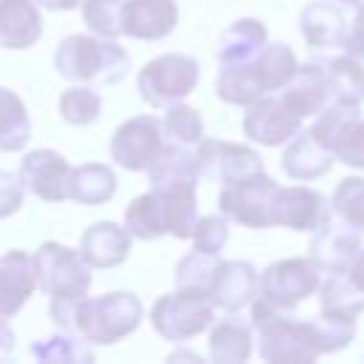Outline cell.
Instances as JSON below:
<instances>
[{"label": "cell", "instance_id": "4fadbf2b", "mask_svg": "<svg viewBox=\"0 0 364 364\" xmlns=\"http://www.w3.org/2000/svg\"><path fill=\"white\" fill-rule=\"evenodd\" d=\"M196 165L199 176H208L213 182H236L247 173L264 171V159L256 148L228 139H199L196 142Z\"/></svg>", "mask_w": 364, "mask_h": 364}, {"label": "cell", "instance_id": "b9f144b4", "mask_svg": "<svg viewBox=\"0 0 364 364\" xmlns=\"http://www.w3.org/2000/svg\"><path fill=\"white\" fill-rule=\"evenodd\" d=\"M34 3L48 11H71V9H80L82 0H34Z\"/></svg>", "mask_w": 364, "mask_h": 364}, {"label": "cell", "instance_id": "52a82bcc", "mask_svg": "<svg viewBox=\"0 0 364 364\" xmlns=\"http://www.w3.org/2000/svg\"><path fill=\"white\" fill-rule=\"evenodd\" d=\"M199 63L188 54H159L136 74V91L151 108H165L185 100L199 82Z\"/></svg>", "mask_w": 364, "mask_h": 364}, {"label": "cell", "instance_id": "8fae6325", "mask_svg": "<svg viewBox=\"0 0 364 364\" xmlns=\"http://www.w3.org/2000/svg\"><path fill=\"white\" fill-rule=\"evenodd\" d=\"M168 134L162 119L154 114H139L125 119L111 136V159L125 171H148L162 154Z\"/></svg>", "mask_w": 364, "mask_h": 364}, {"label": "cell", "instance_id": "f35d334b", "mask_svg": "<svg viewBox=\"0 0 364 364\" xmlns=\"http://www.w3.org/2000/svg\"><path fill=\"white\" fill-rule=\"evenodd\" d=\"M23 193H26V188H23L20 176L11 171H0V219H9L11 213L20 210Z\"/></svg>", "mask_w": 364, "mask_h": 364}, {"label": "cell", "instance_id": "8992f818", "mask_svg": "<svg viewBox=\"0 0 364 364\" xmlns=\"http://www.w3.org/2000/svg\"><path fill=\"white\" fill-rule=\"evenodd\" d=\"M142 313V301L128 290H111L97 299L85 296L74 310L71 330H77L88 344H117L139 327Z\"/></svg>", "mask_w": 364, "mask_h": 364}, {"label": "cell", "instance_id": "e0dca14e", "mask_svg": "<svg viewBox=\"0 0 364 364\" xmlns=\"http://www.w3.org/2000/svg\"><path fill=\"white\" fill-rule=\"evenodd\" d=\"M68 159L51 148L28 151L20 162V182L28 193L43 202H63L65 199V179H68Z\"/></svg>", "mask_w": 364, "mask_h": 364}, {"label": "cell", "instance_id": "8d00e7d4", "mask_svg": "<svg viewBox=\"0 0 364 364\" xmlns=\"http://www.w3.org/2000/svg\"><path fill=\"white\" fill-rule=\"evenodd\" d=\"M119 3L122 0H82L80 11H82V20H85L88 31L97 34V37L117 40L122 34V28H119Z\"/></svg>", "mask_w": 364, "mask_h": 364}, {"label": "cell", "instance_id": "cb8c5ba5", "mask_svg": "<svg viewBox=\"0 0 364 364\" xmlns=\"http://www.w3.org/2000/svg\"><path fill=\"white\" fill-rule=\"evenodd\" d=\"M333 168V154L313 136L310 128H301L293 139L284 142L282 171L296 182H310L324 176Z\"/></svg>", "mask_w": 364, "mask_h": 364}, {"label": "cell", "instance_id": "83f0119b", "mask_svg": "<svg viewBox=\"0 0 364 364\" xmlns=\"http://www.w3.org/2000/svg\"><path fill=\"white\" fill-rule=\"evenodd\" d=\"M267 43V28L262 20L256 17H242L236 23H230L216 46V60L219 65H236V63H247L259 54V48Z\"/></svg>", "mask_w": 364, "mask_h": 364}, {"label": "cell", "instance_id": "ac0fdd59", "mask_svg": "<svg viewBox=\"0 0 364 364\" xmlns=\"http://www.w3.org/2000/svg\"><path fill=\"white\" fill-rule=\"evenodd\" d=\"M179 23L173 0H122L119 28L134 40H165Z\"/></svg>", "mask_w": 364, "mask_h": 364}, {"label": "cell", "instance_id": "f1b7e54d", "mask_svg": "<svg viewBox=\"0 0 364 364\" xmlns=\"http://www.w3.org/2000/svg\"><path fill=\"white\" fill-rule=\"evenodd\" d=\"M324 80H327V94L333 105L344 108H361L364 102V65L361 60L341 54L324 63Z\"/></svg>", "mask_w": 364, "mask_h": 364}, {"label": "cell", "instance_id": "1f68e13d", "mask_svg": "<svg viewBox=\"0 0 364 364\" xmlns=\"http://www.w3.org/2000/svg\"><path fill=\"white\" fill-rule=\"evenodd\" d=\"M28 353L46 364H88V361H94L91 344L82 336H68V333L37 338L28 344Z\"/></svg>", "mask_w": 364, "mask_h": 364}, {"label": "cell", "instance_id": "7402d4cb", "mask_svg": "<svg viewBox=\"0 0 364 364\" xmlns=\"http://www.w3.org/2000/svg\"><path fill=\"white\" fill-rule=\"evenodd\" d=\"M131 253V233L125 225H117L111 219H100L80 236V256L88 267H117Z\"/></svg>", "mask_w": 364, "mask_h": 364}, {"label": "cell", "instance_id": "ffe728a7", "mask_svg": "<svg viewBox=\"0 0 364 364\" xmlns=\"http://www.w3.org/2000/svg\"><path fill=\"white\" fill-rule=\"evenodd\" d=\"M37 276L31 253L26 250H6L0 256V321H9L20 313V307L34 296Z\"/></svg>", "mask_w": 364, "mask_h": 364}, {"label": "cell", "instance_id": "2e32d148", "mask_svg": "<svg viewBox=\"0 0 364 364\" xmlns=\"http://www.w3.org/2000/svg\"><path fill=\"white\" fill-rule=\"evenodd\" d=\"M256 293H259V273L250 262L219 259L210 287H208V299L213 301V307L225 313H239L256 299Z\"/></svg>", "mask_w": 364, "mask_h": 364}, {"label": "cell", "instance_id": "7bdbcfd3", "mask_svg": "<svg viewBox=\"0 0 364 364\" xmlns=\"http://www.w3.org/2000/svg\"><path fill=\"white\" fill-rule=\"evenodd\" d=\"M347 273H350V276H353V282L364 290V247L358 250V256H355V262L347 267Z\"/></svg>", "mask_w": 364, "mask_h": 364}, {"label": "cell", "instance_id": "30bf717a", "mask_svg": "<svg viewBox=\"0 0 364 364\" xmlns=\"http://www.w3.org/2000/svg\"><path fill=\"white\" fill-rule=\"evenodd\" d=\"M310 131L333 154V159L364 171V117H361V108H344V105L327 102L316 114Z\"/></svg>", "mask_w": 364, "mask_h": 364}, {"label": "cell", "instance_id": "4316f807", "mask_svg": "<svg viewBox=\"0 0 364 364\" xmlns=\"http://www.w3.org/2000/svg\"><path fill=\"white\" fill-rule=\"evenodd\" d=\"M253 353V327L236 316H228L210 327L208 355L216 364H245Z\"/></svg>", "mask_w": 364, "mask_h": 364}, {"label": "cell", "instance_id": "60d3db41", "mask_svg": "<svg viewBox=\"0 0 364 364\" xmlns=\"http://www.w3.org/2000/svg\"><path fill=\"white\" fill-rule=\"evenodd\" d=\"M14 347H17L14 330H11V327H9L6 321H0V361L11 358V355H14Z\"/></svg>", "mask_w": 364, "mask_h": 364}, {"label": "cell", "instance_id": "7a4b0ae2", "mask_svg": "<svg viewBox=\"0 0 364 364\" xmlns=\"http://www.w3.org/2000/svg\"><path fill=\"white\" fill-rule=\"evenodd\" d=\"M34 276L37 287L48 296V316L60 330L74 327V310L80 299L91 290V267L80 256V250L60 245V242H43L34 256Z\"/></svg>", "mask_w": 364, "mask_h": 364}, {"label": "cell", "instance_id": "4dcf8cb0", "mask_svg": "<svg viewBox=\"0 0 364 364\" xmlns=\"http://www.w3.org/2000/svg\"><path fill=\"white\" fill-rule=\"evenodd\" d=\"M31 139V119L23 100L0 88V151H23Z\"/></svg>", "mask_w": 364, "mask_h": 364}, {"label": "cell", "instance_id": "e575fe53", "mask_svg": "<svg viewBox=\"0 0 364 364\" xmlns=\"http://www.w3.org/2000/svg\"><path fill=\"white\" fill-rule=\"evenodd\" d=\"M330 208L344 225L364 233V176H344L333 191Z\"/></svg>", "mask_w": 364, "mask_h": 364}, {"label": "cell", "instance_id": "484cf974", "mask_svg": "<svg viewBox=\"0 0 364 364\" xmlns=\"http://www.w3.org/2000/svg\"><path fill=\"white\" fill-rule=\"evenodd\" d=\"M117 193V173L111 171V165L102 162H85L68 171L65 179V199H74L80 205H105L111 202Z\"/></svg>", "mask_w": 364, "mask_h": 364}, {"label": "cell", "instance_id": "5b68a950", "mask_svg": "<svg viewBox=\"0 0 364 364\" xmlns=\"http://www.w3.org/2000/svg\"><path fill=\"white\" fill-rule=\"evenodd\" d=\"M54 68L60 77L85 85H114L131 68V54L108 37L68 34L54 51Z\"/></svg>", "mask_w": 364, "mask_h": 364}, {"label": "cell", "instance_id": "d590c367", "mask_svg": "<svg viewBox=\"0 0 364 364\" xmlns=\"http://www.w3.org/2000/svg\"><path fill=\"white\" fill-rule=\"evenodd\" d=\"M162 128L171 139L182 142V145H196L199 139H205V122L199 117L196 108L185 105L182 100L179 102H171L165 105V117H162Z\"/></svg>", "mask_w": 364, "mask_h": 364}, {"label": "cell", "instance_id": "836d02e7", "mask_svg": "<svg viewBox=\"0 0 364 364\" xmlns=\"http://www.w3.org/2000/svg\"><path fill=\"white\" fill-rule=\"evenodd\" d=\"M216 264H219V256L199 253V250L185 253L176 262V270H173L176 290H191V293H205L208 296V287H210V279H213Z\"/></svg>", "mask_w": 364, "mask_h": 364}, {"label": "cell", "instance_id": "74e56055", "mask_svg": "<svg viewBox=\"0 0 364 364\" xmlns=\"http://www.w3.org/2000/svg\"><path fill=\"white\" fill-rule=\"evenodd\" d=\"M228 219L219 213H208V216H199L193 230H191V239H193V250L199 253H210V256H222L225 245H228Z\"/></svg>", "mask_w": 364, "mask_h": 364}, {"label": "cell", "instance_id": "9c48e42d", "mask_svg": "<svg viewBox=\"0 0 364 364\" xmlns=\"http://www.w3.org/2000/svg\"><path fill=\"white\" fill-rule=\"evenodd\" d=\"M151 324L168 341H188L213 324V301L191 290L165 293L151 307Z\"/></svg>", "mask_w": 364, "mask_h": 364}, {"label": "cell", "instance_id": "ee69618b", "mask_svg": "<svg viewBox=\"0 0 364 364\" xmlns=\"http://www.w3.org/2000/svg\"><path fill=\"white\" fill-rule=\"evenodd\" d=\"M168 358H193V361H199V355H196V353H188V350H182V353H171Z\"/></svg>", "mask_w": 364, "mask_h": 364}, {"label": "cell", "instance_id": "3957f363", "mask_svg": "<svg viewBox=\"0 0 364 364\" xmlns=\"http://www.w3.org/2000/svg\"><path fill=\"white\" fill-rule=\"evenodd\" d=\"M250 327L259 336L262 361H270V364H284V361L310 364L318 355H324L313 318H299L293 310L276 307L262 296H256L250 301Z\"/></svg>", "mask_w": 364, "mask_h": 364}, {"label": "cell", "instance_id": "d4e9b609", "mask_svg": "<svg viewBox=\"0 0 364 364\" xmlns=\"http://www.w3.org/2000/svg\"><path fill=\"white\" fill-rule=\"evenodd\" d=\"M43 37V17L34 0H0V46L23 51Z\"/></svg>", "mask_w": 364, "mask_h": 364}, {"label": "cell", "instance_id": "f546056e", "mask_svg": "<svg viewBox=\"0 0 364 364\" xmlns=\"http://www.w3.org/2000/svg\"><path fill=\"white\" fill-rule=\"evenodd\" d=\"M318 301L321 310L327 313H338V316H361L364 313V290L353 282V276L347 270L341 273H330L324 282H318Z\"/></svg>", "mask_w": 364, "mask_h": 364}, {"label": "cell", "instance_id": "277c9868", "mask_svg": "<svg viewBox=\"0 0 364 364\" xmlns=\"http://www.w3.org/2000/svg\"><path fill=\"white\" fill-rule=\"evenodd\" d=\"M299 60L287 43H264L259 54L247 63L222 65L213 82V91L228 105H250L264 94L279 91L296 71Z\"/></svg>", "mask_w": 364, "mask_h": 364}, {"label": "cell", "instance_id": "5bb4252c", "mask_svg": "<svg viewBox=\"0 0 364 364\" xmlns=\"http://www.w3.org/2000/svg\"><path fill=\"white\" fill-rule=\"evenodd\" d=\"M304 128V119L299 114H293L282 97L273 91V94H264L262 100L250 102L247 105V114L242 119V131L247 139L259 142V145H267V148H279L284 145L287 139H293L299 131Z\"/></svg>", "mask_w": 364, "mask_h": 364}, {"label": "cell", "instance_id": "44dd1931", "mask_svg": "<svg viewBox=\"0 0 364 364\" xmlns=\"http://www.w3.org/2000/svg\"><path fill=\"white\" fill-rule=\"evenodd\" d=\"M276 94H279L282 102H284L293 114H299L301 119L316 117V114L330 102L327 80H324V63L310 60V63L296 65L293 77H290Z\"/></svg>", "mask_w": 364, "mask_h": 364}, {"label": "cell", "instance_id": "d6986e66", "mask_svg": "<svg viewBox=\"0 0 364 364\" xmlns=\"http://www.w3.org/2000/svg\"><path fill=\"white\" fill-rule=\"evenodd\" d=\"M361 247H364L361 245V233L355 228L344 225L341 219L338 222L327 219L318 230H313L310 262L324 273H341L355 262Z\"/></svg>", "mask_w": 364, "mask_h": 364}, {"label": "cell", "instance_id": "7c38bea8", "mask_svg": "<svg viewBox=\"0 0 364 364\" xmlns=\"http://www.w3.org/2000/svg\"><path fill=\"white\" fill-rule=\"evenodd\" d=\"M318 267L304 259V256H290V259H279L273 262L262 276H259V293L262 299H267L276 307L284 310H296V304H301L304 299H310L318 290Z\"/></svg>", "mask_w": 364, "mask_h": 364}, {"label": "cell", "instance_id": "ba28073f", "mask_svg": "<svg viewBox=\"0 0 364 364\" xmlns=\"http://www.w3.org/2000/svg\"><path fill=\"white\" fill-rule=\"evenodd\" d=\"M279 182L267 176L264 171L247 173L236 182L222 185L219 191V213L242 228L262 230L273 228V199H276Z\"/></svg>", "mask_w": 364, "mask_h": 364}, {"label": "cell", "instance_id": "d6a6232c", "mask_svg": "<svg viewBox=\"0 0 364 364\" xmlns=\"http://www.w3.org/2000/svg\"><path fill=\"white\" fill-rule=\"evenodd\" d=\"M57 108L68 125H91V122H97V117L102 111V97L91 85L77 82L60 94Z\"/></svg>", "mask_w": 364, "mask_h": 364}, {"label": "cell", "instance_id": "f6af8a7d", "mask_svg": "<svg viewBox=\"0 0 364 364\" xmlns=\"http://www.w3.org/2000/svg\"><path fill=\"white\" fill-rule=\"evenodd\" d=\"M333 3H344V6H361L364 0H333Z\"/></svg>", "mask_w": 364, "mask_h": 364}, {"label": "cell", "instance_id": "603a6c76", "mask_svg": "<svg viewBox=\"0 0 364 364\" xmlns=\"http://www.w3.org/2000/svg\"><path fill=\"white\" fill-rule=\"evenodd\" d=\"M299 31L310 48H341L347 37V17L333 0H316L301 9Z\"/></svg>", "mask_w": 364, "mask_h": 364}, {"label": "cell", "instance_id": "9a60e30c", "mask_svg": "<svg viewBox=\"0 0 364 364\" xmlns=\"http://www.w3.org/2000/svg\"><path fill=\"white\" fill-rule=\"evenodd\" d=\"M327 219H333L330 199L318 193L316 188L290 185L279 188L273 199V228H290V230H318Z\"/></svg>", "mask_w": 364, "mask_h": 364}, {"label": "cell", "instance_id": "ab89813d", "mask_svg": "<svg viewBox=\"0 0 364 364\" xmlns=\"http://www.w3.org/2000/svg\"><path fill=\"white\" fill-rule=\"evenodd\" d=\"M350 57L361 60L364 63V3L355 6V17H353V26L347 28V37H344V46H341Z\"/></svg>", "mask_w": 364, "mask_h": 364}, {"label": "cell", "instance_id": "6da1fadb", "mask_svg": "<svg viewBox=\"0 0 364 364\" xmlns=\"http://www.w3.org/2000/svg\"><path fill=\"white\" fill-rule=\"evenodd\" d=\"M196 182L199 179L191 176L154 179L151 191L125 208V230L131 239L154 242L168 233L173 239H191V230L199 219Z\"/></svg>", "mask_w": 364, "mask_h": 364}]
</instances>
